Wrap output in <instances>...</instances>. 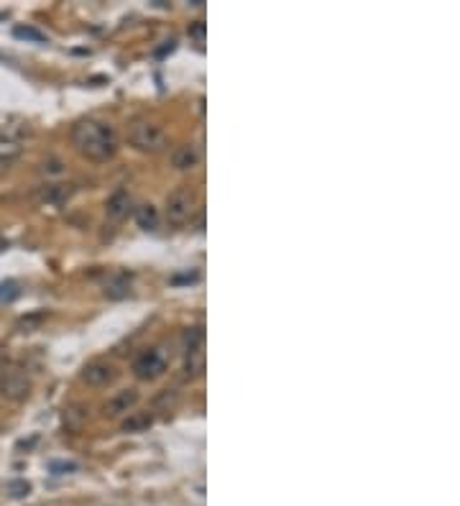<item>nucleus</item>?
Segmentation results:
<instances>
[{
	"label": "nucleus",
	"mask_w": 460,
	"mask_h": 506,
	"mask_svg": "<svg viewBox=\"0 0 460 506\" xmlns=\"http://www.w3.org/2000/svg\"><path fill=\"white\" fill-rule=\"evenodd\" d=\"M159 210L151 205V202H144V205L136 207V222L144 230H156L159 228Z\"/></svg>",
	"instance_id": "4468645a"
},
{
	"label": "nucleus",
	"mask_w": 460,
	"mask_h": 506,
	"mask_svg": "<svg viewBox=\"0 0 460 506\" xmlns=\"http://www.w3.org/2000/svg\"><path fill=\"white\" fill-rule=\"evenodd\" d=\"M115 378V368L110 363H102V360H95V363H87L82 368V381L90 383V386H105Z\"/></svg>",
	"instance_id": "1a4fd4ad"
},
{
	"label": "nucleus",
	"mask_w": 460,
	"mask_h": 506,
	"mask_svg": "<svg viewBox=\"0 0 460 506\" xmlns=\"http://www.w3.org/2000/svg\"><path fill=\"white\" fill-rule=\"evenodd\" d=\"M15 36L18 38H29V41H44V33L41 31H36V29H31V26H18V29L13 31Z\"/></svg>",
	"instance_id": "2eb2a0df"
},
{
	"label": "nucleus",
	"mask_w": 460,
	"mask_h": 506,
	"mask_svg": "<svg viewBox=\"0 0 460 506\" xmlns=\"http://www.w3.org/2000/svg\"><path fill=\"white\" fill-rule=\"evenodd\" d=\"M38 197L46 205H64L72 197V184H44L38 190Z\"/></svg>",
	"instance_id": "9b49d317"
},
{
	"label": "nucleus",
	"mask_w": 460,
	"mask_h": 506,
	"mask_svg": "<svg viewBox=\"0 0 460 506\" xmlns=\"http://www.w3.org/2000/svg\"><path fill=\"white\" fill-rule=\"evenodd\" d=\"M167 371V353L161 348H146L133 360V374L141 381H153Z\"/></svg>",
	"instance_id": "20e7f679"
},
{
	"label": "nucleus",
	"mask_w": 460,
	"mask_h": 506,
	"mask_svg": "<svg viewBox=\"0 0 460 506\" xmlns=\"http://www.w3.org/2000/svg\"><path fill=\"white\" fill-rule=\"evenodd\" d=\"M146 424H151V417H148V414H141V417H133V420L123 422V429H125V432H130V429L146 427Z\"/></svg>",
	"instance_id": "f3484780"
},
{
	"label": "nucleus",
	"mask_w": 460,
	"mask_h": 506,
	"mask_svg": "<svg viewBox=\"0 0 460 506\" xmlns=\"http://www.w3.org/2000/svg\"><path fill=\"white\" fill-rule=\"evenodd\" d=\"M128 291H130V274H125V271H118V274L107 276L105 297L123 299V297H128Z\"/></svg>",
	"instance_id": "f8f14e48"
},
{
	"label": "nucleus",
	"mask_w": 460,
	"mask_h": 506,
	"mask_svg": "<svg viewBox=\"0 0 460 506\" xmlns=\"http://www.w3.org/2000/svg\"><path fill=\"white\" fill-rule=\"evenodd\" d=\"M138 404V391L136 389H128V391H118L110 401L105 404V412L107 414H123V412H130L133 406Z\"/></svg>",
	"instance_id": "9d476101"
},
{
	"label": "nucleus",
	"mask_w": 460,
	"mask_h": 506,
	"mask_svg": "<svg viewBox=\"0 0 460 506\" xmlns=\"http://www.w3.org/2000/svg\"><path fill=\"white\" fill-rule=\"evenodd\" d=\"M44 174H52V176H61V174H64V169H61V161L59 159L44 161Z\"/></svg>",
	"instance_id": "a211bd4d"
},
{
	"label": "nucleus",
	"mask_w": 460,
	"mask_h": 506,
	"mask_svg": "<svg viewBox=\"0 0 460 506\" xmlns=\"http://www.w3.org/2000/svg\"><path fill=\"white\" fill-rule=\"evenodd\" d=\"M23 151V130L6 128L0 133V164H13Z\"/></svg>",
	"instance_id": "0eeeda50"
},
{
	"label": "nucleus",
	"mask_w": 460,
	"mask_h": 506,
	"mask_svg": "<svg viewBox=\"0 0 460 506\" xmlns=\"http://www.w3.org/2000/svg\"><path fill=\"white\" fill-rule=\"evenodd\" d=\"M0 374H3V371H0Z\"/></svg>",
	"instance_id": "aec40b11"
},
{
	"label": "nucleus",
	"mask_w": 460,
	"mask_h": 506,
	"mask_svg": "<svg viewBox=\"0 0 460 506\" xmlns=\"http://www.w3.org/2000/svg\"><path fill=\"white\" fill-rule=\"evenodd\" d=\"M72 144L84 159L107 161L118 151V133L110 123L98 121V118H82L72 128Z\"/></svg>",
	"instance_id": "f257e3e1"
},
{
	"label": "nucleus",
	"mask_w": 460,
	"mask_h": 506,
	"mask_svg": "<svg viewBox=\"0 0 460 506\" xmlns=\"http://www.w3.org/2000/svg\"><path fill=\"white\" fill-rule=\"evenodd\" d=\"M128 138H130V144L144 153H159L167 148V133H164L156 123L146 121V118H136V121L130 123Z\"/></svg>",
	"instance_id": "f03ea898"
},
{
	"label": "nucleus",
	"mask_w": 460,
	"mask_h": 506,
	"mask_svg": "<svg viewBox=\"0 0 460 506\" xmlns=\"http://www.w3.org/2000/svg\"><path fill=\"white\" fill-rule=\"evenodd\" d=\"M15 297H18V284L15 282L0 284V302H13Z\"/></svg>",
	"instance_id": "dca6fc26"
},
{
	"label": "nucleus",
	"mask_w": 460,
	"mask_h": 506,
	"mask_svg": "<svg viewBox=\"0 0 460 506\" xmlns=\"http://www.w3.org/2000/svg\"><path fill=\"white\" fill-rule=\"evenodd\" d=\"M199 207L197 192L190 190V187H176L174 192H169L167 197V220L171 225H184L194 217Z\"/></svg>",
	"instance_id": "7ed1b4c3"
},
{
	"label": "nucleus",
	"mask_w": 460,
	"mask_h": 506,
	"mask_svg": "<svg viewBox=\"0 0 460 506\" xmlns=\"http://www.w3.org/2000/svg\"><path fill=\"white\" fill-rule=\"evenodd\" d=\"M130 210H133V197H130V192L123 190V187L121 190H115L105 202V215L110 222L125 220L130 215Z\"/></svg>",
	"instance_id": "423d86ee"
},
{
	"label": "nucleus",
	"mask_w": 460,
	"mask_h": 506,
	"mask_svg": "<svg viewBox=\"0 0 460 506\" xmlns=\"http://www.w3.org/2000/svg\"><path fill=\"white\" fill-rule=\"evenodd\" d=\"M205 368L202 355V328H192L187 332V348H184V371L187 376H199Z\"/></svg>",
	"instance_id": "39448f33"
},
{
	"label": "nucleus",
	"mask_w": 460,
	"mask_h": 506,
	"mask_svg": "<svg viewBox=\"0 0 460 506\" xmlns=\"http://www.w3.org/2000/svg\"><path fill=\"white\" fill-rule=\"evenodd\" d=\"M0 391L8 399H23L29 394V381L18 371H3L0 374Z\"/></svg>",
	"instance_id": "6e6552de"
},
{
	"label": "nucleus",
	"mask_w": 460,
	"mask_h": 506,
	"mask_svg": "<svg viewBox=\"0 0 460 506\" xmlns=\"http://www.w3.org/2000/svg\"><path fill=\"white\" fill-rule=\"evenodd\" d=\"M190 36L197 38L199 44H202L205 41V21H194V26L190 29Z\"/></svg>",
	"instance_id": "6ab92c4d"
},
{
	"label": "nucleus",
	"mask_w": 460,
	"mask_h": 506,
	"mask_svg": "<svg viewBox=\"0 0 460 506\" xmlns=\"http://www.w3.org/2000/svg\"><path fill=\"white\" fill-rule=\"evenodd\" d=\"M171 161H174L176 169H194L199 161V151L192 144H182L176 146L174 153H171Z\"/></svg>",
	"instance_id": "ddd939ff"
}]
</instances>
